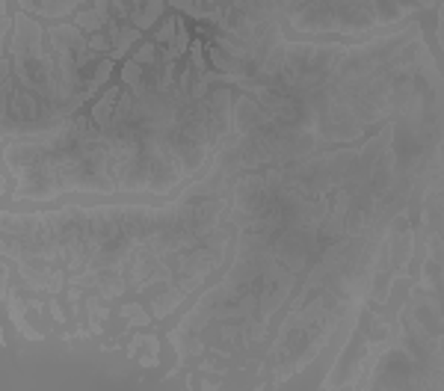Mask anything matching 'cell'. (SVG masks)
<instances>
[{
	"label": "cell",
	"mask_w": 444,
	"mask_h": 391,
	"mask_svg": "<svg viewBox=\"0 0 444 391\" xmlns=\"http://www.w3.org/2000/svg\"><path fill=\"white\" fill-rule=\"evenodd\" d=\"M107 36H110V42H113V48H110V54L107 57H113V60H128L130 57V48H137L139 42H143V30L139 27H134L130 21H113L107 24Z\"/></svg>",
	"instance_id": "cell-1"
},
{
	"label": "cell",
	"mask_w": 444,
	"mask_h": 391,
	"mask_svg": "<svg viewBox=\"0 0 444 391\" xmlns=\"http://www.w3.org/2000/svg\"><path fill=\"white\" fill-rule=\"evenodd\" d=\"M121 89H125V86H107V89L101 92V98L89 107V119L98 128L107 125L110 119H113V113H116V107H119V101H121Z\"/></svg>",
	"instance_id": "cell-2"
},
{
	"label": "cell",
	"mask_w": 444,
	"mask_h": 391,
	"mask_svg": "<svg viewBox=\"0 0 444 391\" xmlns=\"http://www.w3.org/2000/svg\"><path fill=\"white\" fill-rule=\"evenodd\" d=\"M166 3H169V0H139V3H134V9H130V24L139 27L143 33L151 30V27L160 21Z\"/></svg>",
	"instance_id": "cell-3"
},
{
	"label": "cell",
	"mask_w": 444,
	"mask_h": 391,
	"mask_svg": "<svg viewBox=\"0 0 444 391\" xmlns=\"http://www.w3.org/2000/svg\"><path fill=\"white\" fill-rule=\"evenodd\" d=\"M71 24H78L83 33H101V30H107V18H104L101 12L95 6H83V9H78V12H74V18H71Z\"/></svg>",
	"instance_id": "cell-4"
},
{
	"label": "cell",
	"mask_w": 444,
	"mask_h": 391,
	"mask_svg": "<svg viewBox=\"0 0 444 391\" xmlns=\"http://www.w3.org/2000/svg\"><path fill=\"white\" fill-rule=\"evenodd\" d=\"M178 24H181V15H178V12L166 15L163 21H160V27L154 30V42L160 45V48H169V45L175 42V36H178Z\"/></svg>",
	"instance_id": "cell-5"
},
{
	"label": "cell",
	"mask_w": 444,
	"mask_h": 391,
	"mask_svg": "<svg viewBox=\"0 0 444 391\" xmlns=\"http://www.w3.org/2000/svg\"><path fill=\"white\" fill-rule=\"evenodd\" d=\"M160 45L157 42H139L137 45V51L130 54V57H134L139 65H145V69H154V65L160 62Z\"/></svg>",
	"instance_id": "cell-6"
},
{
	"label": "cell",
	"mask_w": 444,
	"mask_h": 391,
	"mask_svg": "<svg viewBox=\"0 0 444 391\" xmlns=\"http://www.w3.org/2000/svg\"><path fill=\"white\" fill-rule=\"evenodd\" d=\"M89 48L95 51V54H104V57H107L110 48H113V42H110L107 30H101V33H89Z\"/></svg>",
	"instance_id": "cell-7"
},
{
	"label": "cell",
	"mask_w": 444,
	"mask_h": 391,
	"mask_svg": "<svg viewBox=\"0 0 444 391\" xmlns=\"http://www.w3.org/2000/svg\"><path fill=\"white\" fill-rule=\"evenodd\" d=\"M92 6H95L98 12H101L104 18H107V21H113V18H116V15H113V0H95Z\"/></svg>",
	"instance_id": "cell-8"
},
{
	"label": "cell",
	"mask_w": 444,
	"mask_h": 391,
	"mask_svg": "<svg viewBox=\"0 0 444 391\" xmlns=\"http://www.w3.org/2000/svg\"><path fill=\"white\" fill-rule=\"evenodd\" d=\"M18 9H24V12L36 15V0H18Z\"/></svg>",
	"instance_id": "cell-9"
},
{
	"label": "cell",
	"mask_w": 444,
	"mask_h": 391,
	"mask_svg": "<svg viewBox=\"0 0 444 391\" xmlns=\"http://www.w3.org/2000/svg\"><path fill=\"white\" fill-rule=\"evenodd\" d=\"M51 314H54V320H56V323H65V311H62L56 303H51Z\"/></svg>",
	"instance_id": "cell-10"
},
{
	"label": "cell",
	"mask_w": 444,
	"mask_h": 391,
	"mask_svg": "<svg viewBox=\"0 0 444 391\" xmlns=\"http://www.w3.org/2000/svg\"><path fill=\"white\" fill-rule=\"evenodd\" d=\"M80 300V291H78V287H71V291H69V303H78Z\"/></svg>",
	"instance_id": "cell-11"
}]
</instances>
